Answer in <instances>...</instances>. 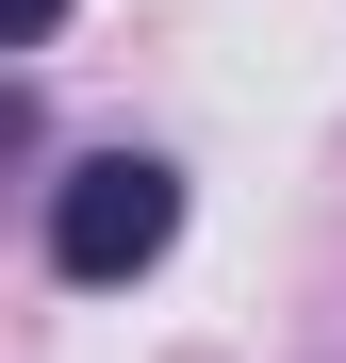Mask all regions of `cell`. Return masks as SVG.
<instances>
[{
    "label": "cell",
    "mask_w": 346,
    "mask_h": 363,
    "mask_svg": "<svg viewBox=\"0 0 346 363\" xmlns=\"http://www.w3.org/2000/svg\"><path fill=\"white\" fill-rule=\"evenodd\" d=\"M0 33H17V50H50V33H67V0H17V17H0Z\"/></svg>",
    "instance_id": "2"
},
{
    "label": "cell",
    "mask_w": 346,
    "mask_h": 363,
    "mask_svg": "<svg viewBox=\"0 0 346 363\" xmlns=\"http://www.w3.org/2000/svg\"><path fill=\"white\" fill-rule=\"evenodd\" d=\"M165 248H182V165L99 149V165L50 182V264H67V281H149Z\"/></svg>",
    "instance_id": "1"
}]
</instances>
